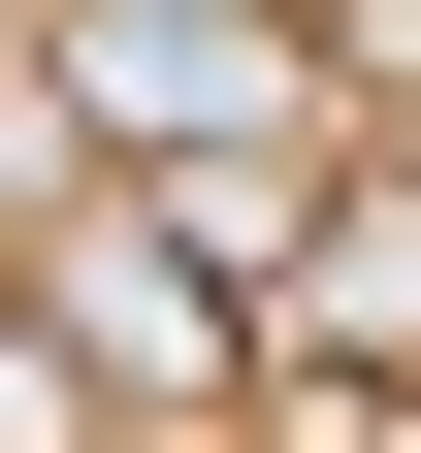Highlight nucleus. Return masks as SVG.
<instances>
[{
	"label": "nucleus",
	"mask_w": 421,
	"mask_h": 453,
	"mask_svg": "<svg viewBox=\"0 0 421 453\" xmlns=\"http://www.w3.org/2000/svg\"><path fill=\"white\" fill-rule=\"evenodd\" d=\"M33 65H66V130L130 162V195H195L227 259H292V226L356 195V65H324V0H66Z\"/></svg>",
	"instance_id": "obj_1"
},
{
	"label": "nucleus",
	"mask_w": 421,
	"mask_h": 453,
	"mask_svg": "<svg viewBox=\"0 0 421 453\" xmlns=\"http://www.w3.org/2000/svg\"><path fill=\"white\" fill-rule=\"evenodd\" d=\"M33 292H66V357H97V421H130V453H227V421H260V357H292V292L227 259L195 195H130V162L33 226Z\"/></svg>",
	"instance_id": "obj_2"
},
{
	"label": "nucleus",
	"mask_w": 421,
	"mask_h": 453,
	"mask_svg": "<svg viewBox=\"0 0 421 453\" xmlns=\"http://www.w3.org/2000/svg\"><path fill=\"white\" fill-rule=\"evenodd\" d=\"M33 33H66V0H0V65H33Z\"/></svg>",
	"instance_id": "obj_5"
},
{
	"label": "nucleus",
	"mask_w": 421,
	"mask_h": 453,
	"mask_svg": "<svg viewBox=\"0 0 421 453\" xmlns=\"http://www.w3.org/2000/svg\"><path fill=\"white\" fill-rule=\"evenodd\" d=\"M260 292H292V388H421V162H356Z\"/></svg>",
	"instance_id": "obj_3"
},
{
	"label": "nucleus",
	"mask_w": 421,
	"mask_h": 453,
	"mask_svg": "<svg viewBox=\"0 0 421 453\" xmlns=\"http://www.w3.org/2000/svg\"><path fill=\"white\" fill-rule=\"evenodd\" d=\"M0 453H130V421H97V357H66V292H33V259H0Z\"/></svg>",
	"instance_id": "obj_4"
}]
</instances>
